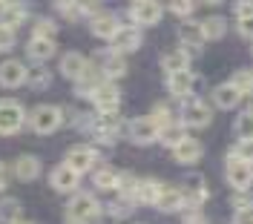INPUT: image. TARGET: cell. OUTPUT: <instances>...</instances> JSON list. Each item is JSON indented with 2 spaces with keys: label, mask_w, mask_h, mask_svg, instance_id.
I'll list each match as a JSON object with an SVG mask.
<instances>
[{
  "label": "cell",
  "mask_w": 253,
  "mask_h": 224,
  "mask_svg": "<svg viewBox=\"0 0 253 224\" xmlns=\"http://www.w3.org/2000/svg\"><path fill=\"white\" fill-rule=\"evenodd\" d=\"M101 69H104L107 78H121V75L126 72V64H124V58H121L118 52H107V55L101 58Z\"/></svg>",
  "instance_id": "603a6c76"
},
{
  "label": "cell",
  "mask_w": 253,
  "mask_h": 224,
  "mask_svg": "<svg viewBox=\"0 0 253 224\" xmlns=\"http://www.w3.org/2000/svg\"><path fill=\"white\" fill-rule=\"evenodd\" d=\"M15 210H17V201H3L0 204V216H15Z\"/></svg>",
  "instance_id": "b9f144b4"
},
{
  "label": "cell",
  "mask_w": 253,
  "mask_h": 224,
  "mask_svg": "<svg viewBox=\"0 0 253 224\" xmlns=\"http://www.w3.org/2000/svg\"><path fill=\"white\" fill-rule=\"evenodd\" d=\"M26 20V12H23V6L20 3H0V26H9V29H15Z\"/></svg>",
  "instance_id": "d6986e66"
},
{
  "label": "cell",
  "mask_w": 253,
  "mask_h": 224,
  "mask_svg": "<svg viewBox=\"0 0 253 224\" xmlns=\"http://www.w3.org/2000/svg\"><path fill=\"white\" fill-rule=\"evenodd\" d=\"M29 55L35 61H49L52 55H55V40H49V37H32L29 40Z\"/></svg>",
  "instance_id": "cb8c5ba5"
},
{
  "label": "cell",
  "mask_w": 253,
  "mask_h": 224,
  "mask_svg": "<svg viewBox=\"0 0 253 224\" xmlns=\"http://www.w3.org/2000/svg\"><path fill=\"white\" fill-rule=\"evenodd\" d=\"M112 216L115 219H124V216H129V201H118V204H112Z\"/></svg>",
  "instance_id": "f35d334b"
},
{
  "label": "cell",
  "mask_w": 253,
  "mask_h": 224,
  "mask_svg": "<svg viewBox=\"0 0 253 224\" xmlns=\"http://www.w3.org/2000/svg\"><path fill=\"white\" fill-rule=\"evenodd\" d=\"M227 181H230V187L239 192H245L251 187L253 181V167L248 161H239V158H230L227 161Z\"/></svg>",
  "instance_id": "52a82bcc"
},
{
  "label": "cell",
  "mask_w": 253,
  "mask_h": 224,
  "mask_svg": "<svg viewBox=\"0 0 253 224\" xmlns=\"http://www.w3.org/2000/svg\"><path fill=\"white\" fill-rule=\"evenodd\" d=\"M224 29H227V20L224 17H207L205 23H202V32H205V40H219L221 35H224Z\"/></svg>",
  "instance_id": "83f0119b"
},
{
  "label": "cell",
  "mask_w": 253,
  "mask_h": 224,
  "mask_svg": "<svg viewBox=\"0 0 253 224\" xmlns=\"http://www.w3.org/2000/svg\"><path fill=\"white\" fill-rule=\"evenodd\" d=\"M239 32L245 37H253V15L251 17H239Z\"/></svg>",
  "instance_id": "74e56055"
},
{
  "label": "cell",
  "mask_w": 253,
  "mask_h": 224,
  "mask_svg": "<svg viewBox=\"0 0 253 224\" xmlns=\"http://www.w3.org/2000/svg\"><path fill=\"white\" fill-rule=\"evenodd\" d=\"M193 83H196V78L190 75L187 69H184V72H175V75H170V92H173L175 98H190Z\"/></svg>",
  "instance_id": "ffe728a7"
},
{
  "label": "cell",
  "mask_w": 253,
  "mask_h": 224,
  "mask_svg": "<svg viewBox=\"0 0 253 224\" xmlns=\"http://www.w3.org/2000/svg\"><path fill=\"white\" fill-rule=\"evenodd\" d=\"M95 216H98V201H95L92 195L78 192L69 201V222L72 224H86V222H92Z\"/></svg>",
  "instance_id": "7a4b0ae2"
},
{
  "label": "cell",
  "mask_w": 253,
  "mask_h": 224,
  "mask_svg": "<svg viewBox=\"0 0 253 224\" xmlns=\"http://www.w3.org/2000/svg\"><path fill=\"white\" fill-rule=\"evenodd\" d=\"M205 3H210V6H213V3H221V0H205Z\"/></svg>",
  "instance_id": "f6af8a7d"
},
{
  "label": "cell",
  "mask_w": 253,
  "mask_h": 224,
  "mask_svg": "<svg viewBox=\"0 0 253 224\" xmlns=\"http://www.w3.org/2000/svg\"><path fill=\"white\" fill-rule=\"evenodd\" d=\"M205 195H207L205 178L199 176V173H190V176H184V201H193V204H199Z\"/></svg>",
  "instance_id": "2e32d148"
},
{
  "label": "cell",
  "mask_w": 253,
  "mask_h": 224,
  "mask_svg": "<svg viewBox=\"0 0 253 224\" xmlns=\"http://www.w3.org/2000/svg\"><path fill=\"white\" fill-rule=\"evenodd\" d=\"M158 129L161 127L156 118H135L129 124V138L135 144H153V141H158Z\"/></svg>",
  "instance_id": "ba28073f"
},
{
  "label": "cell",
  "mask_w": 253,
  "mask_h": 224,
  "mask_svg": "<svg viewBox=\"0 0 253 224\" xmlns=\"http://www.w3.org/2000/svg\"><path fill=\"white\" fill-rule=\"evenodd\" d=\"M187 224H205V222H187Z\"/></svg>",
  "instance_id": "bcb514c9"
},
{
  "label": "cell",
  "mask_w": 253,
  "mask_h": 224,
  "mask_svg": "<svg viewBox=\"0 0 253 224\" xmlns=\"http://www.w3.org/2000/svg\"><path fill=\"white\" fill-rule=\"evenodd\" d=\"M161 3L158 0H135V6L129 9V17H132V23H138V26H153L161 20Z\"/></svg>",
  "instance_id": "3957f363"
},
{
  "label": "cell",
  "mask_w": 253,
  "mask_h": 224,
  "mask_svg": "<svg viewBox=\"0 0 253 224\" xmlns=\"http://www.w3.org/2000/svg\"><path fill=\"white\" fill-rule=\"evenodd\" d=\"M61 72L66 75V78H72V80L84 78V72H86V58H84V55H78V52H69V55H63Z\"/></svg>",
  "instance_id": "e0dca14e"
},
{
  "label": "cell",
  "mask_w": 253,
  "mask_h": 224,
  "mask_svg": "<svg viewBox=\"0 0 253 224\" xmlns=\"http://www.w3.org/2000/svg\"><path fill=\"white\" fill-rule=\"evenodd\" d=\"M167 6H170L178 17H184V15L193 12V0H167Z\"/></svg>",
  "instance_id": "d590c367"
},
{
  "label": "cell",
  "mask_w": 253,
  "mask_h": 224,
  "mask_svg": "<svg viewBox=\"0 0 253 224\" xmlns=\"http://www.w3.org/2000/svg\"><path fill=\"white\" fill-rule=\"evenodd\" d=\"M92 98H95V107H98L101 112H115L118 110V101H121L118 89H115L112 83H101V86L92 92Z\"/></svg>",
  "instance_id": "4fadbf2b"
},
{
  "label": "cell",
  "mask_w": 253,
  "mask_h": 224,
  "mask_svg": "<svg viewBox=\"0 0 253 224\" xmlns=\"http://www.w3.org/2000/svg\"><path fill=\"white\" fill-rule=\"evenodd\" d=\"M23 80H26V66L20 64V61H6V64H0V86L15 89Z\"/></svg>",
  "instance_id": "30bf717a"
},
{
  "label": "cell",
  "mask_w": 253,
  "mask_h": 224,
  "mask_svg": "<svg viewBox=\"0 0 253 224\" xmlns=\"http://www.w3.org/2000/svg\"><path fill=\"white\" fill-rule=\"evenodd\" d=\"M63 124V112L58 107H38V110L32 112L29 118V127L38 132V135H49V132H55V129Z\"/></svg>",
  "instance_id": "6da1fadb"
},
{
  "label": "cell",
  "mask_w": 253,
  "mask_h": 224,
  "mask_svg": "<svg viewBox=\"0 0 253 224\" xmlns=\"http://www.w3.org/2000/svg\"><path fill=\"white\" fill-rule=\"evenodd\" d=\"M12 46H15V29L0 26V52H9Z\"/></svg>",
  "instance_id": "836d02e7"
},
{
  "label": "cell",
  "mask_w": 253,
  "mask_h": 224,
  "mask_svg": "<svg viewBox=\"0 0 253 224\" xmlns=\"http://www.w3.org/2000/svg\"><path fill=\"white\" fill-rule=\"evenodd\" d=\"M158 138H161V144L164 147H175V144H181L187 135H184V124H167V127H161L158 129Z\"/></svg>",
  "instance_id": "4316f807"
},
{
  "label": "cell",
  "mask_w": 253,
  "mask_h": 224,
  "mask_svg": "<svg viewBox=\"0 0 253 224\" xmlns=\"http://www.w3.org/2000/svg\"><path fill=\"white\" fill-rule=\"evenodd\" d=\"M3 187H6V167L0 164V190H3Z\"/></svg>",
  "instance_id": "7bdbcfd3"
},
{
  "label": "cell",
  "mask_w": 253,
  "mask_h": 224,
  "mask_svg": "<svg viewBox=\"0 0 253 224\" xmlns=\"http://www.w3.org/2000/svg\"><path fill=\"white\" fill-rule=\"evenodd\" d=\"M233 224H253V207L236 210V219H233Z\"/></svg>",
  "instance_id": "8d00e7d4"
},
{
  "label": "cell",
  "mask_w": 253,
  "mask_h": 224,
  "mask_svg": "<svg viewBox=\"0 0 253 224\" xmlns=\"http://www.w3.org/2000/svg\"><path fill=\"white\" fill-rule=\"evenodd\" d=\"M190 66V55L181 49V52H170V55H164L161 58V69L167 72V75H175V72H184Z\"/></svg>",
  "instance_id": "7402d4cb"
},
{
  "label": "cell",
  "mask_w": 253,
  "mask_h": 224,
  "mask_svg": "<svg viewBox=\"0 0 253 224\" xmlns=\"http://www.w3.org/2000/svg\"><path fill=\"white\" fill-rule=\"evenodd\" d=\"M23 127V107L15 101H0V132L12 135Z\"/></svg>",
  "instance_id": "277c9868"
},
{
  "label": "cell",
  "mask_w": 253,
  "mask_h": 224,
  "mask_svg": "<svg viewBox=\"0 0 253 224\" xmlns=\"http://www.w3.org/2000/svg\"><path fill=\"white\" fill-rule=\"evenodd\" d=\"M52 187L55 190H61V192H69V190H75L78 187V173L72 170V167H58L55 173H52Z\"/></svg>",
  "instance_id": "ac0fdd59"
},
{
  "label": "cell",
  "mask_w": 253,
  "mask_h": 224,
  "mask_svg": "<svg viewBox=\"0 0 253 224\" xmlns=\"http://www.w3.org/2000/svg\"><path fill=\"white\" fill-rule=\"evenodd\" d=\"M55 32H58V29H55L52 20H38V26H35V35H38V37H49V40H55Z\"/></svg>",
  "instance_id": "d6a6232c"
},
{
  "label": "cell",
  "mask_w": 253,
  "mask_h": 224,
  "mask_svg": "<svg viewBox=\"0 0 253 224\" xmlns=\"http://www.w3.org/2000/svg\"><path fill=\"white\" fill-rule=\"evenodd\" d=\"M158 190H161V184H156V181H135V187H132V195H135V201H141V204H153L156 201Z\"/></svg>",
  "instance_id": "d4e9b609"
},
{
  "label": "cell",
  "mask_w": 253,
  "mask_h": 224,
  "mask_svg": "<svg viewBox=\"0 0 253 224\" xmlns=\"http://www.w3.org/2000/svg\"><path fill=\"white\" fill-rule=\"evenodd\" d=\"M233 158L253 164V138H242V144H239L236 149H233Z\"/></svg>",
  "instance_id": "1f68e13d"
},
{
  "label": "cell",
  "mask_w": 253,
  "mask_h": 224,
  "mask_svg": "<svg viewBox=\"0 0 253 224\" xmlns=\"http://www.w3.org/2000/svg\"><path fill=\"white\" fill-rule=\"evenodd\" d=\"M95 184H98L101 190H115V187H118V173L110 170V167H104V170L95 173Z\"/></svg>",
  "instance_id": "f1b7e54d"
},
{
  "label": "cell",
  "mask_w": 253,
  "mask_h": 224,
  "mask_svg": "<svg viewBox=\"0 0 253 224\" xmlns=\"http://www.w3.org/2000/svg\"><path fill=\"white\" fill-rule=\"evenodd\" d=\"M153 204H156L161 213H178V210L184 207V192L173 190V187H161Z\"/></svg>",
  "instance_id": "8fae6325"
},
{
  "label": "cell",
  "mask_w": 253,
  "mask_h": 224,
  "mask_svg": "<svg viewBox=\"0 0 253 224\" xmlns=\"http://www.w3.org/2000/svg\"><path fill=\"white\" fill-rule=\"evenodd\" d=\"M213 101H216L219 110H233L239 101H242V92H239L233 83H221V86L213 89Z\"/></svg>",
  "instance_id": "9a60e30c"
},
{
  "label": "cell",
  "mask_w": 253,
  "mask_h": 224,
  "mask_svg": "<svg viewBox=\"0 0 253 224\" xmlns=\"http://www.w3.org/2000/svg\"><path fill=\"white\" fill-rule=\"evenodd\" d=\"M178 37H181V43H184V52H187V55H199V49H202V43H205L202 23H184L181 32H178Z\"/></svg>",
  "instance_id": "7c38bea8"
},
{
  "label": "cell",
  "mask_w": 253,
  "mask_h": 224,
  "mask_svg": "<svg viewBox=\"0 0 253 224\" xmlns=\"http://www.w3.org/2000/svg\"><path fill=\"white\" fill-rule=\"evenodd\" d=\"M98 3H101V0H75L78 12H95V9H98Z\"/></svg>",
  "instance_id": "60d3db41"
},
{
  "label": "cell",
  "mask_w": 253,
  "mask_h": 224,
  "mask_svg": "<svg viewBox=\"0 0 253 224\" xmlns=\"http://www.w3.org/2000/svg\"><path fill=\"white\" fill-rule=\"evenodd\" d=\"M12 224H32V222H23V219H15Z\"/></svg>",
  "instance_id": "ee69618b"
},
{
  "label": "cell",
  "mask_w": 253,
  "mask_h": 224,
  "mask_svg": "<svg viewBox=\"0 0 253 224\" xmlns=\"http://www.w3.org/2000/svg\"><path fill=\"white\" fill-rule=\"evenodd\" d=\"M95 149H89V147H75V149H69L66 152V167H72L75 173H89L92 170V164H95Z\"/></svg>",
  "instance_id": "9c48e42d"
},
{
  "label": "cell",
  "mask_w": 253,
  "mask_h": 224,
  "mask_svg": "<svg viewBox=\"0 0 253 224\" xmlns=\"http://www.w3.org/2000/svg\"><path fill=\"white\" fill-rule=\"evenodd\" d=\"M15 173L20 181H32V178L41 176V161L35 158V155H20L15 164Z\"/></svg>",
  "instance_id": "44dd1931"
},
{
  "label": "cell",
  "mask_w": 253,
  "mask_h": 224,
  "mask_svg": "<svg viewBox=\"0 0 253 224\" xmlns=\"http://www.w3.org/2000/svg\"><path fill=\"white\" fill-rule=\"evenodd\" d=\"M110 40H112V52L126 55V52H135V49L141 46V32L135 26H118Z\"/></svg>",
  "instance_id": "5b68a950"
},
{
  "label": "cell",
  "mask_w": 253,
  "mask_h": 224,
  "mask_svg": "<svg viewBox=\"0 0 253 224\" xmlns=\"http://www.w3.org/2000/svg\"><path fill=\"white\" fill-rule=\"evenodd\" d=\"M26 80H29L35 89H41V86H46L49 83V72H43V69H35V72H26Z\"/></svg>",
  "instance_id": "e575fe53"
},
{
  "label": "cell",
  "mask_w": 253,
  "mask_h": 224,
  "mask_svg": "<svg viewBox=\"0 0 253 224\" xmlns=\"http://www.w3.org/2000/svg\"><path fill=\"white\" fill-rule=\"evenodd\" d=\"M236 12H239V17H251L253 15V0H239Z\"/></svg>",
  "instance_id": "ab89813d"
},
{
  "label": "cell",
  "mask_w": 253,
  "mask_h": 224,
  "mask_svg": "<svg viewBox=\"0 0 253 224\" xmlns=\"http://www.w3.org/2000/svg\"><path fill=\"white\" fill-rule=\"evenodd\" d=\"M118 29V17L115 15H95L92 17V35L98 37H112Z\"/></svg>",
  "instance_id": "484cf974"
},
{
  "label": "cell",
  "mask_w": 253,
  "mask_h": 224,
  "mask_svg": "<svg viewBox=\"0 0 253 224\" xmlns=\"http://www.w3.org/2000/svg\"><path fill=\"white\" fill-rule=\"evenodd\" d=\"M181 121H184V127H196L202 129L207 127L210 121H213V115H210V110H207V104H202V101H187L184 107H181Z\"/></svg>",
  "instance_id": "8992f818"
},
{
  "label": "cell",
  "mask_w": 253,
  "mask_h": 224,
  "mask_svg": "<svg viewBox=\"0 0 253 224\" xmlns=\"http://www.w3.org/2000/svg\"><path fill=\"white\" fill-rule=\"evenodd\" d=\"M236 135H239V138H253V110L239 115V121H236Z\"/></svg>",
  "instance_id": "f546056e"
},
{
  "label": "cell",
  "mask_w": 253,
  "mask_h": 224,
  "mask_svg": "<svg viewBox=\"0 0 253 224\" xmlns=\"http://www.w3.org/2000/svg\"><path fill=\"white\" fill-rule=\"evenodd\" d=\"M173 152H175V161H181V164H196V161L202 158L205 147L199 144L196 138H184L181 144L173 147Z\"/></svg>",
  "instance_id": "5bb4252c"
},
{
  "label": "cell",
  "mask_w": 253,
  "mask_h": 224,
  "mask_svg": "<svg viewBox=\"0 0 253 224\" xmlns=\"http://www.w3.org/2000/svg\"><path fill=\"white\" fill-rule=\"evenodd\" d=\"M233 86H236L242 95H245V92H253V72H251V69H242V72H236Z\"/></svg>",
  "instance_id": "4dcf8cb0"
}]
</instances>
